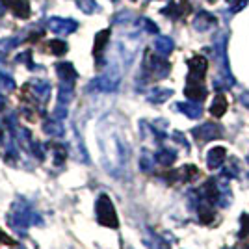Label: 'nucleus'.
<instances>
[{
	"instance_id": "38",
	"label": "nucleus",
	"mask_w": 249,
	"mask_h": 249,
	"mask_svg": "<svg viewBox=\"0 0 249 249\" xmlns=\"http://www.w3.org/2000/svg\"><path fill=\"white\" fill-rule=\"evenodd\" d=\"M240 103L244 104V106H246V108L249 110V91H246V93L240 95Z\"/></svg>"
},
{
	"instance_id": "18",
	"label": "nucleus",
	"mask_w": 249,
	"mask_h": 249,
	"mask_svg": "<svg viewBox=\"0 0 249 249\" xmlns=\"http://www.w3.org/2000/svg\"><path fill=\"white\" fill-rule=\"evenodd\" d=\"M173 95V89H167V88H155L147 93V101L153 104H162L166 103L167 99Z\"/></svg>"
},
{
	"instance_id": "4",
	"label": "nucleus",
	"mask_w": 249,
	"mask_h": 249,
	"mask_svg": "<svg viewBox=\"0 0 249 249\" xmlns=\"http://www.w3.org/2000/svg\"><path fill=\"white\" fill-rule=\"evenodd\" d=\"M119 82H121V73H119V69H110L108 73L97 76L89 88H95L97 91L108 93V91H115V89L119 88Z\"/></svg>"
},
{
	"instance_id": "36",
	"label": "nucleus",
	"mask_w": 249,
	"mask_h": 249,
	"mask_svg": "<svg viewBox=\"0 0 249 249\" xmlns=\"http://www.w3.org/2000/svg\"><path fill=\"white\" fill-rule=\"evenodd\" d=\"M30 56H32V52L30 51H26V52H22V54H19V56H17V62L19 63H28V65H30L32 67V63H30Z\"/></svg>"
},
{
	"instance_id": "8",
	"label": "nucleus",
	"mask_w": 249,
	"mask_h": 249,
	"mask_svg": "<svg viewBox=\"0 0 249 249\" xmlns=\"http://www.w3.org/2000/svg\"><path fill=\"white\" fill-rule=\"evenodd\" d=\"M47 28L54 34H60V36H67V34H73L78 28V22L73 19H62V17H52L47 21Z\"/></svg>"
},
{
	"instance_id": "12",
	"label": "nucleus",
	"mask_w": 249,
	"mask_h": 249,
	"mask_svg": "<svg viewBox=\"0 0 249 249\" xmlns=\"http://www.w3.org/2000/svg\"><path fill=\"white\" fill-rule=\"evenodd\" d=\"M28 86L32 88V93H34V97H36L37 101H41V103H47V101H49V97H51V84L47 82V80L36 78V80H32Z\"/></svg>"
},
{
	"instance_id": "7",
	"label": "nucleus",
	"mask_w": 249,
	"mask_h": 249,
	"mask_svg": "<svg viewBox=\"0 0 249 249\" xmlns=\"http://www.w3.org/2000/svg\"><path fill=\"white\" fill-rule=\"evenodd\" d=\"M188 69H190L188 82H203L205 73H207V69H208L207 58H203V56H194V58H190V60H188Z\"/></svg>"
},
{
	"instance_id": "43",
	"label": "nucleus",
	"mask_w": 249,
	"mask_h": 249,
	"mask_svg": "<svg viewBox=\"0 0 249 249\" xmlns=\"http://www.w3.org/2000/svg\"><path fill=\"white\" fill-rule=\"evenodd\" d=\"M208 2H214V0H208Z\"/></svg>"
},
{
	"instance_id": "10",
	"label": "nucleus",
	"mask_w": 249,
	"mask_h": 249,
	"mask_svg": "<svg viewBox=\"0 0 249 249\" xmlns=\"http://www.w3.org/2000/svg\"><path fill=\"white\" fill-rule=\"evenodd\" d=\"M216 26H218V19L208 11H199L194 19V28L197 32H208Z\"/></svg>"
},
{
	"instance_id": "3",
	"label": "nucleus",
	"mask_w": 249,
	"mask_h": 249,
	"mask_svg": "<svg viewBox=\"0 0 249 249\" xmlns=\"http://www.w3.org/2000/svg\"><path fill=\"white\" fill-rule=\"evenodd\" d=\"M95 212H97V221H99L103 227H110V229L119 227V219H117V214H115L114 203H112V199L108 197L106 194H101V196L97 197Z\"/></svg>"
},
{
	"instance_id": "31",
	"label": "nucleus",
	"mask_w": 249,
	"mask_h": 249,
	"mask_svg": "<svg viewBox=\"0 0 249 249\" xmlns=\"http://www.w3.org/2000/svg\"><path fill=\"white\" fill-rule=\"evenodd\" d=\"M240 225H242V231L238 232V236L240 238H244L246 234H249V214H242L240 216Z\"/></svg>"
},
{
	"instance_id": "6",
	"label": "nucleus",
	"mask_w": 249,
	"mask_h": 249,
	"mask_svg": "<svg viewBox=\"0 0 249 249\" xmlns=\"http://www.w3.org/2000/svg\"><path fill=\"white\" fill-rule=\"evenodd\" d=\"M192 134L194 138L201 142V143H207V142H212V140H218L223 136V128L216 123H203L196 126L194 130H192Z\"/></svg>"
},
{
	"instance_id": "33",
	"label": "nucleus",
	"mask_w": 249,
	"mask_h": 249,
	"mask_svg": "<svg viewBox=\"0 0 249 249\" xmlns=\"http://www.w3.org/2000/svg\"><path fill=\"white\" fill-rule=\"evenodd\" d=\"M249 4V0H232V6H231V11L232 13H238V11H242L246 6Z\"/></svg>"
},
{
	"instance_id": "21",
	"label": "nucleus",
	"mask_w": 249,
	"mask_h": 249,
	"mask_svg": "<svg viewBox=\"0 0 249 249\" xmlns=\"http://www.w3.org/2000/svg\"><path fill=\"white\" fill-rule=\"evenodd\" d=\"M225 112H227V99H225L223 93H218L214 97L212 104H210V114L214 117H223Z\"/></svg>"
},
{
	"instance_id": "17",
	"label": "nucleus",
	"mask_w": 249,
	"mask_h": 249,
	"mask_svg": "<svg viewBox=\"0 0 249 249\" xmlns=\"http://www.w3.org/2000/svg\"><path fill=\"white\" fill-rule=\"evenodd\" d=\"M175 49V43L171 37H166V36H158L155 39V51L160 54V56H169Z\"/></svg>"
},
{
	"instance_id": "9",
	"label": "nucleus",
	"mask_w": 249,
	"mask_h": 249,
	"mask_svg": "<svg viewBox=\"0 0 249 249\" xmlns=\"http://www.w3.org/2000/svg\"><path fill=\"white\" fill-rule=\"evenodd\" d=\"M201 197L207 199L208 203H212V205H219L221 190H219V182L216 180V178H208L207 182L203 184V190H201Z\"/></svg>"
},
{
	"instance_id": "19",
	"label": "nucleus",
	"mask_w": 249,
	"mask_h": 249,
	"mask_svg": "<svg viewBox=\"0 0 249 249\" xmlns=\"http://www.w3.org/2000/svg\"><path fill=\"white\" fill-rule=\"evenodd\" d=\"M110 41V30H101L97 36H95V43H93V54L97 56V60H101L106 45Z\"/></svg>"
},
{
	"instance_id": "37",
	"label": "nucleus",
	"mask_w": 249,
	"mask_h": 249,
	"mask_svg": "<svg viewBox=\"0 0 249 249\" xmlns=\"http://www.w3.org/2000/svg\"><path fill=\"white\" fill-rule=\"evenodd\" d=\"M0 244H15V242H13L6 232H2V231H0Z\"/></svg>"
},
{
	"instance_id": "42",
	"label": "nucleus",
	"mask_w": 249,
	"mask_h": 249,
	"mask_svg": "<svg viewBox=\"0 0 249 249\" xmlns=\"http://www.w3.org/2000/svg\"><path fill=\"white\" fill-rule=\"evenodd\" d=\"M4 138V130H2V126H0V140Z\"/></svg>"
},
{
	"instance_id": "28",
	"label": "nucleus",
	"mask_w": 249,
	"mask_h": 249,
	"mask_svg": "<svg viewBox=\"0 0 249 249\" xmlns=\"http://www.w3.org/2000/svg\"><path fill=\"white\" fill-rule=\"evenodd\" d=\"M76 6H78V8H80V11H84L86 15L93 13V11L99 8L95 0H76Z\"/></svg>"
},
{
	"instance_id": "35",
	"label": "nucleus",
	"mask_w": 249,
	"mask_h": 249,
	"mask_svg": "<svg viewBox=\"0 0 249 249\" xmlns=\"http://www.w3.org/2000/svg\"><path fill=\"white\" fill-rule=\"evenodd\" d=\"M54 117H56V119H60V121L65 119V117H67V108H63V104H60V106L54 110Z\"/></svg>"
},
{
	"instance_id": "22",
	"label": "nucleus",
	"mask_w": 249,
	"mask_h": 249,
	"mask_svg": "<svg viewBox=\"0 0 249 249\" xmlns=\"http://www.w3.org/2000/svg\"><path fill=\"white\" fill-rule=\"evenodd\" d=\"M197 175H199V169L196 166H184V167H180L177 173H173L171 178H173V180H184V182H190V180H194Z\"/></svg>"
},
{
	"instance_id": "44",
	"label": "nucleus",
	"mask_w": 249,
	"mask_h": 249,
	"mask_svg": "<svg viewBox=\"0 0 249 249\" xmlns=\"http://www.w3.org/2000/svg\"><path fill=\"white\" fill-rule=\"evenodd\" d=\"M112 2H117V0H112Z\"/></svg>"
},
{
	"instance_id": "41",
	"label": "nucleus",
	"mask_w": 249,
	"mask_h": 249,
	"mask_svg": "<svg viewBox=\"0 0 249 249\" xmlns=\"http://www.w3.org/2000/svg\"><path fill=\"white\" fill-rule=\"evenodd\" d=\"M2 108H4V97L0 95V110H2Z\"/></svg>"
},
{
	"instance_id": "32",
	"label": "nucleus",
	"mask_w": 249,
	"mask_h": 249,
	"mask_svg": "<svg viewBox=\"0 0 249 249\" xmlns=\"http://www.w3.org/2000/svg\"><path fill=\"white\" fill-rule=\"evenodd\" d=\"M140 24H142V26L145 28V32H149V34H158V26H156L151 19L143 17V19H140Z\"/></svg>"
},
{
	"instance_id": "16",
	"label": "nucleus",
	"mask_w": 249,
	"mask_h": 249,
	"mask_svg": "<svg viewBox=\"0 0 249 249\" xmlns=\"http://www.w3.org/2000/svg\"><path fill=\"white\" fill-rule=\"evenodd\" d=\"M177 108H178L184 115H188L190 119H199V117L203 115V108H201V104L194 103V101H190V103H178L177 104Z\"/></svg>"
},
{
	"instance_id": "13",
	"label": "nucleus",
	"mask_w": 249,
	"mask_h": 249,
	"mask_svg": "<svg viewBox=\"0 0 249 249\" xmlns=\"http://www.w3.org/2000/svg\"><path fill=\"white\" fill-rule=\"evenodd\" d=\"M184 95L194 103H203L207 99V89H205L203 82H188Z\"/></svg>"
},
{
	"instance_id": "27",
	"label": "nucleus",
	"mask_w": 249,
	"mask_h": 249,
	"mask_svg": "<svg viewBox=\"0 0 249 249\" xmlns=\"http://www.w3.org/2000/svg\"><path fill=\"white\" fill-rule=\"evenodd\" d=\"M162 13H164V15H167V17L178 19L180 15H184V10H182L178 4H173V2H169V6H167V8H164V10H162Z\"/></svg>"
},
{
	"instance_id": "2",
	"label": "nucleus",
	"mask_w": 249,
	"mask_h": 249,
	"mask_svg": "<svg viewBox=\"0 0 249 249\" xmlns=\"http://www.w3.org/2000/svg\"><path fill=\"white\" fill-rule=\"evenodd\" d=\"M8 223H10L13 229L21 231V229H26L30 225H36V223H41V218L37 216V212L30 207V203L22 201V199H17L13 205H11L10 212H8Z\"/></svg>"
},
{
	"instance_id": "15",
	"label": "nucleus",
	"mask_w": 249,
	"mask_h": 249,
	"mask_svg": "<svg viewBox=\"0 0 249 249\" xmlns=\"http://www.w3.org/2000/svg\"><path fill=\"white\" fill-rule=\"evenodd\" d=\"M56 73L60 74V78H62V82H67V84H73L76 80V69L73 67V63L69 62H60L56 63Z\"/></svg>"
},
{
	"instance_id": "20",
	"label": "nucleus",
	"mask_w": 249,
	"mask_h": 249,
	"mask_svg": "<svg viewBox=\"0 0 249 249\" xmlns=\"http://www.w3.org/2000/svg\"><path fill=\"white\" fill-rule=\"evenodd\" d=\"M43 130H45V134L52 136V138H62L65 134V128H63V124L60 119H49V121H45L43 124Z\"/></svg>"
},
{
	"instance_id": "26",
	"label": "nucleus",
	"mask_w": 249,
	"mask_h": 249,
	"mask_svg": "<svg viewBox=\"0 0 249 249\" xmlns=\"http://www.w3.org/2000/svg\"><path fill=\"white\" fill-rule=\"evenodd\" d=\"M49 51L52 54H56V56H62V54L67 52V43L60 41V39H52V41H49Z\"/></svg>"
},
{
	"instance_id": "29",
	"label": "nucleus",
	"mask_w": 249,
	"mask_h": 249,
	"mask_svg": "<svg viewBox=\"0 0 249 249\" xmlns=\"http://www.w3.org/2000/svg\"><path fill=\"white\" fill-rule=\"evenodd\" d=\"M0 89L2 91H13L15 89V82H13V78L10 74L0 73Z\"/></svg>"
},
{
	"instance_id": "11",
	"label": "nucleus",
	"mask_w": 249,
	"mask_h": 249,
	"mask_svg": "<svg viewBox=\"0 0 249 249\" xmlns=\"http://www.w3.org/2000/svg\"><path fill=\"white\" fill-rule=\"evenodd\" d=\"M6 8L13 11L15 17L19 19H28L30 17V2L28 0H4Z\"/></svg>"
},
{
	"instance_id": "23",
	"label": "nucleus",
	"mask_w": 249,
	"mask_h": 249,
	"mask_svg": "<svg viewBox=\"0 0 249 249\" xmlns=\"http://www.w3.org/2000/svg\"><path fill=\"white\" fill-rule=\"evenodd\" d=\"M155 158L160 166L169 167V166H173V162L177 160V153L173 149H160L155 155Z\"/></svg>"
},
{
	"instance_id": "40",
	"label": "nucleus",
	"mask_w": 249,
	"mask_h": 249,
	"mask_svg": "<svg viewBox=\"0 0 249 249\" xmlns=\"http://www.w3.org/2000/svg\"><path fill=\"white\" fill-rule=\"evenodd\" d=\"M4 56H6V52L0 49V62H4Z\"/></svg>"
},
{
	"instance_id": "14",
	"label": "nucleus",
	"mask_w": 249,
	"mask_h": 249,
	"mask_svg": "<svg viewBox=\"0 0 249 249\" xmlns=\"http://www.w3.org/2000/svg\"><path fill=\"white\" fill-rule=\"evenodd\" d=\"M225 158H227V151H225V147H214V149H210L207 155V164L210 169H218L223 162H225Z\"/></svg>"
},
{
	"instance_id": "1",
	"label": "nucleus",
	"mask_w": 249,
	"mask_h": 249,
	"mask_svg": "<svg viewBox=\"0 0 249 249\" xmlns=\"http://www.w3.org/2000/svg\"><path fill=\"white\" fill-rule=\"evenodd\" d=\"M101 151H103L104 167L108 173L119 175L128 162V147L123 138L117 134H108L101 138Z\"/></svg>"
},
{
	"instance_id": "5",
	"label": "nucleus",
	"mask_w": 249,
	"mask_h": 249,
	"mask_svg": "<svg viewBox=\"0 0 249 249\" xmlns=\"http://www.w3.org/2000/svg\"><path fill=\"white\" fill-rule=\"evenodd\" d=\"M145 71L153 78H166L169 71H171V65L166 62V60H162V58H158V56H153V54H149L147 52L145 56Z\"/></svg>"
},
{
	"instance_id": "30",
	"label": "nucleus",
	"mask_w": 249,
	"mask_h": 249,
	"mask_svg": "<svg viewBox=\"0 0 249 249\" xmlns=\"http://www.w3.org/2000/svg\"><path fill=\"white\" fill-rule=\"evenodd\" d=\"M52 149H54V164H56V166H60L63 160H65V156H67V153H65V147L52 145Z\"/></svg>"
},
{
	"instance_id": "24",
	"label": "nucleus",
	"mask_w": 249,
	"mask_h": 249,
	"mask_svg": "<svg viewBox=\"0 0 249 249\" xmlns=\"http://www.w3.org/2000/svg\"><path fill=\"white\" fill-rule=\"evenodd\" d=\"M71 99H73V84L62 82L60 91H58V101H60V104H67Z\"/></svg>"
},
{
	"instance_id": "34",
	"label": "nucleus",
	"mask_w": 249,
	"mask_h": 249,
	"mask_svg": "<svg viewBox=\"0 0 249 249\" xmlns=\"http://www.w3.org/2000/svg\"><path fill=\"white\" fill-rule=\"evenodd\" d=\"M223 175L225 177H238V169H236V164H232V160H231V164L225 167V171H223Z\"/></svg>"
},
{
	"instance_id": "45",
	"label": "nucleus",
	"mask_w": 249,
	"mask_h": 249,
	"mask_svg": "<svg viewBox=\"0 0 249 249\" xmlns=\"http://www.w3.org/2000/svg\"><path fill=\"white\" fill-rule=\"evenodd\" d=\"M231 2H232V0H231Z\"/></svg>"
},
{
	"instance_id": "25",
	"label": "nucleus",
	"mask_w": 249,
	"mask_h": 249,
	"mask_svg": "<svg viewBox=\"0 0 249 249\" xmlns=\"http://www.w3.org/2000/svg\"><path fill=\"white\" fill-rule=\"evenodd\" d=\"M155 160L156 158L151 155V153L143 151V153H142V158H140V167H142V171H145V173L153 171V167H155Z\"/></svg>"
},
{
	"instance_id": "39",
	"label": "nucleus",
	"mask_w": 249,
	"mask_h": 249,
	"mask_svg": "<svg viewBox=\"0 0 249 249\" xmlns=\"http://www.w3.org/2000/svg\"><path fill=\"white\" fill-rule=\"evenodd\" d=\"M4 10H6V4H4V0H0V13H4Z\"/></svg>"
}]
</instances>
